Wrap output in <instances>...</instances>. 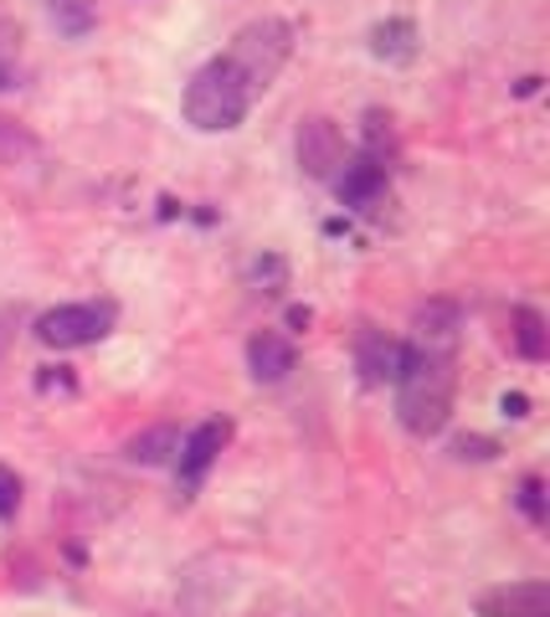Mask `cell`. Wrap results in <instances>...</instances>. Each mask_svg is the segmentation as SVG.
Here are the masks:
<instances>
[{"label":"cell","instance_id":"obj_16","mask_svg":"<svg viewBox=\"0 0 550 617\" xmlns=\"http://www.w3.org/2000/svg\"><path fill=\"white\" fill-rule=\"evenodd\" d=\"M36 134L26 129V124H16V118L0 114V165H26V160H36Z\"/></svg>","mask_w":550,"mask_h":617},{"label":"cell","instance_id":"obj_22","mask_svg":"<svg viewBox=\"0 0 550 617\" xmlns=\"http://www.w3.org/2000/svg\"><path fill=\"white\" fill-rule=\"evenodd\" d=\"M0 88H11V72H5V67H0Z\"/></svg>","mask_w":550,"mask_h":617},{"label":"cell","instance_id":"obj_6","mask_svg":"<svg viewBox=\"0 0 550 617\" xmlns=\"http://www.w3.org/2000/svg\"><path fill=\"white\" fill-rule=\"evenodd\" d=\"M232 443V422L227 418H206L200 427L181 437V453H175V464H181V484H200L206 479V468L221 458V448Z\"/></svg>","mask_w":550,"mask_h":617},{"label":"cell","instance_id":"obj_17","mask_svg":"<svg viewBox=\"0 0 550 617\" xmlns=\"http://www.w3.org/2000/svg\"><path fill=\"white\" fill-rule=\"evenodd\" d=\"M519 510H525L535 525H546V484H540L535 473L525 479V484H519Z\"/></svg>","mask_w":550,"mask_h":617},{"label":"cell","instance_id":"obj_7","mask_svg":"<svg viewBox=\"0 0 550 617\" xmlns=\"http://www.w3.org/2000/svg\"><path fill=\"white\" fill-rule=\"evenodd\" d=\"M386 160L381 155H370V150H360V155H345V165H340V175H334V191H340V201L345 206H355V212H370L376 201H381V191H386Z\"/></svg>","mask_w":550,"mask_h":617},{"label":"cell","instance_id":"obj_21","mask_svg":"<svg viewBox=\"0 0 550 617\" xmlns=\"http://www.w3.org/2000/svg\"><path fill=\"white\" fill-rule=\"evenodd\" d=\"M500 407H504V418H530V401L519 397V391H515V397H504Z\"/></svg>","mask_w":550,"mask_h":617},{"label":"cell","instance_id":"obj_18","mask_svg":"<svg viewBox=\"0 0 550 617\" xmlns=\"http://www.w3.org/2000/svg\"><path fill=\"white\" fill-rule=\"evenodd\" d=\"M21 510V479L11 468H0V519H11Z\"/></svg>","mask_w":550,"mask_h":617},{"label":"cell","instance_id":"obj_20","mask_svg":"<svg viewBox=\"0 0 550 617\" xmlns=\"http://www.w3.org/2000/svg\"><path fill=\"white\" fill-rule=\"evenodd\" d=\"M11 340H16V309H0V355L11 351Z\"/></svg>","mask_w":550,"mask_h":617},{"label":"cell","instance_id":"obj_3","mask_svg":"<svg viewBox=\"0 0 550 617\" xmlns=\"http://www.w3.org/2000/svg\"><path fill=\"white\" fill-rule=\"evenodd\" d=\"M227 57H232L252 83L267 93V88H273V78L284 72V62L294 57V26H288V21H278V16L252 21V26H242V32L232 36Z\"/></svg>","mask_w":550,"mask_h":617},{"label":"cell","instance_id":"obj_5","mask_svg":"<svg viewBox=\"0 0 550 617\" xmlns=\"http://www.w3.org/2000/svg\"><path fill=\"white\" fill-rule=\"evenodd\" d=\"M294 150H299V165L309 181H334L340 165H345V134L334 118H303L299 124V139H294Z\"/></svg>","mask_w":550,"mask_h":617},{"label":"cell","instance_id":"obj_19","mask_svg":"<svg viewBox=\"0 0 550 617\" xmlns=\"http://www.w3.org/2000/svg\"><path fill=\"white\" fill-rule=\"evenodd\" d=\"M452 453H458V458H494V443H489V437H458Z\"/></svg>","mask_w":550,"mask_h":617},{"label":"cell","instance_id":"obj_8","mask_svg":"<svg viewBox=\"0 0 550 617\" xmlns=\"http://www.w3.org/2000/svg\"><path fill=\"white\" fill-rule=\"evenodd\" d=\"M479 617H550V582H504L479 597Z\"/></svg>","mask_w":550,"mask_h":617},{"label":"cell","instance_id":"obj_13","mask_svg":"<svg viewBox=\"0 0 550 617\" xmlns=\"http://www.w3.org/2000/svg\"><path fill=\"white\" fill-rule=\"evenodd\" d=\"M370 52L381 57V62H412L417 57V26L412 21H381L376 32H370Z\"/></svg>","mask_w":550,"mask_h":617},{"label":"cell","instance_id":"obj_12","mask_svg":"<svg viewBox=\"0 0 550 617\" xmlns=\"http://www.w3.org/2000/svg\"><path fill=\"white\" fill-rule=\"evenodd\" d=\"M124 453H129V464H170L175 453H181V427L175 422H154V427H145V433H134L129 443H124Z\"/></svg>","mask_w":550,"mask_h":617},{"label":"cell","instance_id":"obj_15","mask_svg":"<svg viewBox=\"0 0 550 617\" xmlns=\"http://www.w3.org/2000/svg\"><path fill=\"white\" fill-rule=\"evenodd\" d=\"M42 5H47V16L57 21V32L72 36V42L99 26V11H93V0H42Z\"/></svg>","mask_w":550,"mask_h":617},{"label":"cell","instance_id":"obj_11","mask_svg":"<svg viewBox=\"0 0 550 617\" xmlns=\"http://www.w3.org/2000/svg\"><path fill=\"white\" fill-rule=\"evenodd\" d=\"M412 340H417V345H433V351H458V340H463V309L452 299L417 304V315H412Z\"/></svg>","mask_w":550,"mask_h":617},{"label":"cell","instance_id":"obj_2","mask_svg":"<svg viewBox=\"0 0 550 617\" xmlns=\"http://www.w3.org/2000/svg\"><path fill=\"white\" fill-rule=\"evenodd\" d=\"M263 99V88L252 83L248 72L221 52V57H211V62L200 67L196 78L185 83V124L200 134H227V129H242V118L252 114V103Z\"/></svg>","mask_w":550,"mask_h":617},{"label":"cell","instance_id":"obj_1","mask_svg":"<svg viewBox=\"0 0 550 617\" xmlns=\"http://www.w3.org/2000/svg\"><path fill=\"white\" fill-rule=\"evenodd\" d=\"M397 418L412 437H437L452 418V391H458V351H433L406 340L397 366Z\"/></svg>","mask_w":550,"mask_h":617},{"label":"cell","instance_id":"obj_4","mask_svg":"<svg viewBox=\"0 0 550 617\" xmlns=\"http://www.w3.org/2000/svg\"><path fill=\"white\" fill-rule=\"evenodd\" d=\"M118 324V304L114 299H88V304H57L36 319V340L51 351H83L99 345L103 334Z\"/></svg>","mask_w":550,"mask_h":617},{"label":"cell","instance_id":"obj_9","mask_svg":"<svg viewBox=\"0 0 550 617\" xmlns=\"http://www.w3.org/2000/svg\"><path fill=\"white\" fill-rule=\"evenodd\" d=\"M248 370H252V381H263V386L288 381V376L299 370V351H294V340L278 334V330H257L248 340Z\"/></svg>","mask_w":550,"mask_h":617},{"label":"cell","instance_id":"obj_14","mask_svg":"<svg viewBox=\"0 0 550 617\" xmlns=\"http://www.w3.org/2000/svg\"><path fill=\"white\" fill-rule=\"evenodd\" d=\"M515 351L525 355V361H546L550 355V330H546V315L540 309H530V304H519L515 309Z\"/></svg>","mask_w":550,"mask_h":617},{"label":"cell","instance_id":"obj_10","mask_svg":"<svg viewBox=\"0 0 550 617\" xmlns=\"http://www.w3.org/2000/svg\"><path fill=\"white\" fill-rule=\"evenodd\" d=\"M397 366H401V340H391L386 330L366 324L355 334V370L366 386H391L397 381Z\"/></svg>","mask_w":550,"mask_h":617}]
</instances>
